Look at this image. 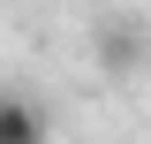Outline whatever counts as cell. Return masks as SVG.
<instances>
[{"label": "cell", "instance_id": "cell-1", "mask_svg": "<svg viewBox=\"0 0 151 144\" xmlns=\"http://www.w3.org/2000/svg\"><path fill=\"white\" fill-rule=\"evenodd\" d=\"M53 129H45V106L38 99H23V91H8L0 99V144H45Z\"/></svg>", "mask_w": 151, "mask_h": 144}]
</instances>
